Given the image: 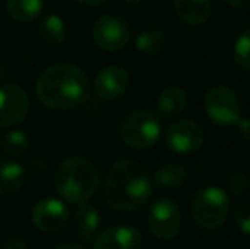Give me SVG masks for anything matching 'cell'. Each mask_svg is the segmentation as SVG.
<instances>
[{
    "label": "cell",
    "mask_w": 250,
    "mask_h": 249,
    "mask_svg": "<svg viewBox=\"0 0 250 249\" xmlns=\"http://www.w3.org/2000/svg\"><path fill=\"white\" fill-rule=\"evenodd\" d=\"M90 82L87 73L73 63H55L40 73L34 94L44 108L53 111H70L89 97Z\"/></svg>",
    "instance_id": "6da1fadb"
},
{
    "label": "cell",
    "mask_w": 250,
    "mask_h": 249,
    "mask_svg": "<svg viewBox=\"0 0 250 249\" xmlns=\"http://www.w3.org/2000/svg\"><path fill=\"white\" fill-rule=\"evenodd\" d=\"M26 184V169L14 160H0V196H14Z\"/></svg>",
    "instance_id": "ac0fdd59"
},
{
    "label": "cell",
    "mask_w": 250,
    "mask_h": 249,
    "mask_svg": "<svg viewBox=\"0 0 250 249\" xmlns=\"http://www.w3.org/2000/svg\"><path fill=\"white\" fill-rule=\"evenodd\" d=\"M94 249H142L143 234L131 226H114L102 230L92 241Z\"/></svg>",
    "instance_id": "4fadbf2b"
},
{
    "label": "cell",
    "mask_w": 250,
    "mask_h": 249,
    "mask_svg": "<svg viewBox=\"0 0 250 249\" xmlns=\"http://www.w3.org/2000/svg\"><path fill=\"white\" fill-rule=\"evenodd\" d=\"M233 219L237 227L245 234L250 236V200L240 202L233 210Z\"/></svg>",
    "instance_id": "d4e9b609"
},
{
    "label": "cell",
    "mask_w": 250,
    "mask_h": 249,
    "mask_svg": "<svg viewBox=\"0 0 250 249\" xmlns=\"http://www.w3.org/2000/svg\"><path fill=\"white\" fill-rule=\"evenodd\" d=\"M167 36L162 29L157 27H150L145 29L143 33L138 34L135 45L142 53L150 55V57H157V55L164 53V50L167 48Z\"/></svg>",
    "instance_id": "44dd1931"
},
{
    "label": "cell",
    "mask_w": 250,
    "mask_h": 249,
    "mask_svg": "<svg viewBox=\"0 0 250 249\" xmlns=\"http://www.w3.org/2000/svg\"><path fill=\"white\" fill-rule=\"evenodd\" d=\"M73 227L75 234L82 243H92L99 234L101 227V213L96 206L90 203H80L73 213Z\"/></svg>",
    "instance_id": "9a60e30c"
},
{
    "label": "cell",
    "mask_w": 250,
    "mask_h": 249,
    "mask_svg": "<svg viewBox=\"0 0 250 249\" xmlns=\"http://www.w3.org/2000/svg\"><path fill=\"white\" fill-rule=\"evenodd\" d=\"M75 2L82 3V5H87V7H97V5H102V3H105L107 0H75Z\"/></svg>",
    "instance_id": "4dcf8cb0"
},
{
    "label": "cell",
    "mask_w": 250,
    "mask_h": 249,
    "mask_svg": "<svg viewBox=\"0 0 250 249\" xmlns=\"http://www.w3.org/2000/svg\"><path fill=\"white\" fill-rule=\"evenodd\" d=\"M0 249H29L27 243L19 236H9L5 241L2 243Z\"/></svg>",
    "instance_id": "484cf974"
},
{
    "label": "cell",
    "mask_w": 250,
    "mask_h": 249,
    "mask_svg": "<svg viewBox=\"0 0 250 249\" xmlns=\"http://www.w3.org/2000/svg\"><path fill=\"white\" fill-rule=\"evenodd\" d=\"M40 38L46 46H60L63 41L66 40V34H68V27H66L65 21L60 16H46L40 24Z\"/></svg>",
    "instance_id": "ffe728a7"
},
{
    "label": "cell",
    "mask_w": 250,
    "mask_h": 249,
    "mask_svg": "<svg viewBox=\"0 0 250 249\" xmlns=\"http://www.w3.org/2000/svg\"><path fill=\"white\" fill-rule=\"evenodd\" d=\"M48 169V160L43 159V157H36L29 162V173L34 174V176H41L44 174Z\"/></svg>",
    "instance_id": "4316f807"
},
{
    "label": "cell",
    "mask_w": 250,
    "mask_h": 249,
    "mask_svg": "<svg viewBox=\"0 0 250 249\" xmlns=\"http://www.w3.org/2000/svg\"><path fill=\"white\" fill-rule=\"evenodd\" d=\"M92 40L101 50L116 53L128 46L131 41V29L128 23L114 14L101 16L92 26Z\"/></svg>",
    "instance_id": "ba28073f"
},
{
    "label": "cell",
    "mask_w": 250,
    "mask_h": 249,
    "mask_svg": "<svg viewBox=\"0 0 250 249\" xmlns=\"http://www.w3.org/2000/svg\"><path fill=\"white\" fill-rule=\"evenodd\" d=\"M237 126H238V133H240L242 138L250 143V116L240 118Z\"/></svg>",
    "instance_id": "83f0119b"
},
{
    "label": "cell",
    "mask_w": 250,
    "mask_h": 249,
    "mask_svg": "<svg viewBox=\"0 0 250 249\" xmlns=\"http://www.w3.org/2000/svg\"><path fill=\"white\" fill-rule=\"evenodd\" d=\"M174 12L188 26H203L213 16V0H172Z\"/></svg>",
    "instance_id": "5bb4252c"
},
{
    "label": "cell",
    "mask_w": 250,
    "mask_h": 249,
    "mask_svg": "<svg viewBox=\"0 0 250 249\" xmlns=\"http://www.w3.org/2000/svg\"><path fill=\"white\" fill-rule=\"evenodd\" d=\"M230 200L221 188L206 186L194 193L191 202V215L196 226L204 230H216L227 222Z\"/></svg>",
    "instance_id": "5b68a950"
},
{
    "label": "cell",
    "mask_w": 250,
    "mask_h": 249,
    "mask_svg": "<svg viewBox=\"0 0 250 249\" xmlns=\"http://www.w3.org/2000/svg\"><path fill=\"white\" fill-rule=\"evenodd\" d=\"M162 125L158 114L151 110H135L123 120L119 126V135L126 147L145 152L158 142Z\"/></svg>",
    "instance_id": "277c9868"
},
{
    "label": "cell",
    "mask_w": 250,
    "mask_h": 249,
    "mask_svg": "<svg viewBox=\"0 0 250 249\" xmlns=\"http://www.w3.org/2000/svg\"><path fill=\"white\" fill-rule=\"evenodd\" d=\"M199 249H209V248H199Z\"/></svg>",
    "instance_id": "d6a6232c"
},
{
    "label": "cell",
    "mask_w": 250,
    "mask_h": 249,
    "mask_svg": "<svg viewBox=\"0 0 250 249\" xmlns=\"http://www.w3.org/2000/svg\"><path fill=\"white\" fill-rule=\"evenodd\" d=\"M157 249H165V248H157Z\"/></svg>",
    "instance_id": "836d02e7"
},
{
    "label": "cell",
    "mask_w": 250,
    "mask_h": 249,
    "mask_svg": "<svg viewBox=\"0 0 250 249\" xmlns=\"http://www.w3.org/2000/svg\"><path fill=\"white\" fill-rule=\"evenodd\" d=\"M148 229L160 241H172L182 229V210L172 198H158L150 205L146 213Z\"/></svg>",
    "instance_id": "52a82bcc"
},
{
    "label": "cell",
    "mask_w": 250,
    "mask_h": 249,
    "mask_svg": "<svg viewBox=\"0 0 250 249\" xmlns=\"http://www.w3.org/2000/svg\"><path fill=\"white\" fill-rule=\"evenodd\" d=\"M150 180L151 184L162 191H175L184 186L188 180V171L181 162H167L158 167Z\"/></svg>",
    "instance_id": "e0dca14e"
},
{
    "label": "cell",
    "mask_w": 250,
    "mask_h": 249,
    "mask_svg": "<svg viewBox=\"0 0 250 249\" xmlns=\"http://www.w3.org/2000/svg\"><path fill=\"white\" fill-rule=\"evenodd\" d=\"M129 75L123 67L109 65L97 73L94 80V94L101 101H116L128 91Z\"/></svg>",
    "instance_id": "7c38bea8"
},
{
    "label": "cell",
    "mask_w": 250,
    "mask_h": 249,
    "mask_svg": "<svg viewBox=\"0 0 250 249\" xmlns=\"http://www.w3.org/2000/svg\"><path fill=\"white\" fill-rule=\"evenodd\" d=\"M250 181L244 173H231L227 178V191L231 196H242L249 191Z\"/></svg>",
    "instance_id": "cb8c5ba5"
},
{
    "label": "cell",
    "mask_w": 250,
    "mask_h": 249,
    "mask_svg": "<svg viewBox=\"0 0 250 249\" xmlns=\"http://www.w3.org/2000/svg\"><path fill=\"white\" fill-rule=\"evenodd\" d=\"M53 249H85V248L75 243H58L56 246H53Z\"/></svg>",
    "instance_id": "f546056e"
},
{
    "label": "cell",
    "mask_w": 250,
    "mask_h": 249,
    "mask_svg": "<svg viewBox=\"0 0 250 249\" xmlns=\"http://www.w3.org/2000/svg\"><path fill=\"white\" fill-rule=\"evenodd\" d=\"M233 62L242 72H250V29L244 31L235 41Z\"/></svg>",
    "instance_id": "603a6c76"
},
{
    "label": "cell",
    "mask_w": 250,
    "mask_h": 249,
    "mask_svg": "<svg viewBox=\"0 0 250 249\" xmlns=\"http://www.w3.org/2000/svg\"><path fill=\"white\" fill-rule=\"evenodd\" d=\"M188 108V92L179 86H168L157 96L155 110L162 118H177Z\"/></svg>",
    "instance_id": "2e32d148"
},
{
    "label": "cell",
    "mask_w": 250,
    "mask_h": 249,
    "mask_svg": "<svg viewBox=\"0 0 250 249\" xmlns=\"http://www.w3.org/2000/svg\"><path fill=\"white\" fill-rule=\"evenodd\" d=\"M204 111L211 123L221 128L237 125L242 118V106L237 92L223 84L208 89L204 96Z\"/></svg>",
    "instance_id": "8992f818"
},
{
    "label": "cell",
    "mask_w": 250,
    "mask_h": 249,
    "mask_svg": "<svg viewBox=\"0 0 250 249\" xmlns=\"http://www.w3.org/2000/svg\"><path fill=\"white\" fill-rule=\"evenodd\" d=\"M165 145L179 156H191L198 152L204 143L203 128L192 120H175L164 133Z\"/></svg>",
    "instance_id": "9c48e42d"
},
{
    "label": "cell",
    "mask_w": 250,
    "mask_h": 249,
    "mask_svg": "<svg viewBox=\"0 0 250 249\" xmlns=\"http://www.w3.org/2000/svg\"><path fill=\"white\" fill-rule=\"evenodd\" d=\"M44 9V0H5V10L12 21L27 24L36 21Z\"/></svg>",
    "instance_id": "d6986e66"
},
{
    "label": "cell",
    "mask_w": 250,
    "mask_h": 249,
    "mask_svg": "<svg viewBox=\"0 0 250 249\" xmlns=\"http://www.w3.org/2000/svg\"><path fill=\"white\" fill-rule=\"evenodd\" d=\"M31 110L29 96L19 84L0 86V128L21 125Z\"/></svg>",
    "instance_id": "30bf717a"
},
{
    "label": "cell",
    "mask_w": 250,
    "mask_h": 249,
    "mask_svg": "<svg viewBox=\"0 0 250 249\" xmlns=\"http://www.w3.org/2000/svg\"><path fill=\"white\" fill-rule=\"evenodd\" d=\"M225 2L235 9H250V0H225Z\"/></svg>",
    "instance_id": "f1b7e54d"
},
{
    "label": "cell",
    "mask_w": 250,
    "mask_h": 249,
    "mask_svg": "<svg viewBox=\"0 0 250 249\" xmlns=\"http://www.w3.org/2000/svg\"><path fill=\"white\" fill-rule=\"evenodd\" d=\"M153 184L146 169L135 159H119L109 167L104 180V200L119 213H131L148 203Z\"/></svg>",
    "instance_id": "7a4b0ae2"
},
{
    "label": "cell",
    "mask_w": 250,
    "mask_h": 249,
    "mask_svg": "<svg viewBox=\"0 0 250 249\" xmlns=\"http://www.w3.org/2000/svg\"><path fill=\"white\" fill-rule=\"evenodd\" d=\"M2 150L9 157H22L29 150V136L21 130H10L2 138Z\"/></svg>",
    "instance_id": "7402d4cb"
},
{
    "label": "cell",
    "mask_w": 250,
    "mask_h": 249,
    "mask_svg": "<svg viewBox=\"0 0 250 249\" xmlns=\"http://www.w3.org/2000/svg\"><path fill=\"white\" fill-rule=\"evenodd\" d=\"M99 184L101 173L89 157H66L56 167L55 189L65 202L72 205L89 202L99 189Z\"/></svg>",
    "instance_id": "3957f363"
},
{
    "label": "cell",
    "mask_w": 250,
    "mask_h": 249,
    "mask_svg": "<svg viewBox=\"0 0 250 249\" xmlns=\"http://www.w3.org/2000/svg\"><path fill=\"white\" fill-rule=\"evenodd\" d=\"M70 213L66 205L58 198H41L31 212V220L34 227L44 234H55L65 229L68 224Z\"/></svg>",
    "instance_id": "8fae6325"
},
{
    "label": "cell",
    "mask_w": 250,
    "mask_h": 249,
    "mask_svg": "<svg viewBox=\"0 0 250 249\" xmlns=\"http://www.w3.org/2000/svg\"><path fill=\"white\" fill-rule=\"evenodd\" d=\"M126 2H129V3H140V2H143V0H126Z\"/></svg>",
    "instance_id": "1f68e13d"
}]
</instances>
